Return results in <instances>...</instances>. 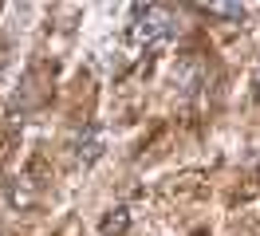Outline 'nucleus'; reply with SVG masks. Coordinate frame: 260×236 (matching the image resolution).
<instances>
[{
  "label": "nucleus",
  "instance_id": "obj_5",
  "mask_svg": "<svg viewBox=\"0 0 260 236\" xmlns=\"http://www.w3.org/2000/svg\"><path fill=\"white\" fill-rule=\"evenodd\" d=\"M256 173H260V170H256Z\"/></svg>",
  "mask_w": 260,
  "mask_h": 236
},
{
  "label": "nucleus",
  "instance_id": "obj_2",
  "mask_svg": "<svg viewBox=\"0 0 260 236\" xmlns=\"http://www.w3.org/2000/svg\"><path fill=\"white\" fill-rule=\"evenodd\" d=\"M205 12H209V16H225V20H244V8H241V4H209Z\"/></svg>",
  "mask_w": 260,
  "mask_h": 236
},
{
  "label": "nucleus",
  "instance_id": "obj_4",
  "mask_svg": "<svg viewBox=\"0 0 260 236\" xmlns=\"http://www.w3.org/2000/svg\"><path fill=\"white\" fill-rule=\"evenodd\" d=\"M256 83H260V71H256Z\"/></svg>",
  "mask_w": 260,
  "mask_h": 236
},
{
  "label": "nucleus",
  "instance_id": "obj_1",
  "mask_svg": "<svg viewBox=\"0 0 260 236\" xmlns=\"http://www.w3.org/2000/svg\"><path fill=\"white\" fill-rule=\"evenodd\" d=\"M174 31H178V12L174 8H158V4H150V8L138 4L134 8V28H130L134 44H142V47L166 44Z\"/></svg>",
  "mask_w": 260,
  "mask_h": 236
},
{
  "label": "nucleus",
  "instance_id": "obj_3",
  "mask_svg": "<svg viewBox=\"0 0 260 236\" xmlns=\"http://www.w3.org/2000/svg\"><path fill=\"white\" fill-rule=\"evenodd\" d=\"M126 228V209H118V217H107L103 220V232L111 236V232H122Z\"/></svg>",
  "mask_w": 260,
  "mask_h": 236
}]
</instances>
